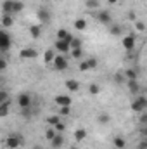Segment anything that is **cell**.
I'll list each match as a JSON object with an SVG mask.
<instances>
[{
    "mask_svg": "<svg viewBox=\"0 0 147 149\" xmlns=\"http://www.w3.org/2000/svg\"><path fill=\"white\" fill-rule=\"evenodd\" d=\"M147 109V97L146 95H137L135 99H133V102H132V111L135 113H144Z\"/></svg>",
    "mask_w": 147,
    "mask_h": 149,
    "instance_id": "6da1fadb",
    "label": "cell"
},
{
    "mask_svg": "<svg viewBox=\"0 0 147 149\" xmlns=\"http://www.w3.org/2000/svg\"><path fill=\"white\" fill-rule=\"evenodd\" d=\"M23 144H24V139H23L21 135H17V134H12V135H9V137L5 139L7 149H19Z\"/></svg>",
    "mask_w": 147,
    "mask_h": 149,
    "instance_id": "7a4b0ae2",
    "label": "cell"
},
{
    "mask_svg": "<svg viewBox=\"0 0 147 149\" xmlns=\"http://www.w3.org/2000/svg\"><path fill=\"white\" fill-rule=\"evenodd\" d=\"M52 66H54V70H55V71H64V70H68L69 61H68V57H66V56H55V59H54Z\"/></svg>",
    "mask_w": 147,
    "mask_h": 149,
    "instance_id": "3957f363",
    "label": "cell"
},
{
    "mask_svg": "<svg viewBox=\"0 0 147 149\" xmlns=\"http://www.w3.org/2000/svg\"><path fill=\"white\" fill-rule=\"evenodd\" d=\"M10 47H12V40H10L9 33H7L5 30H2V31H0V50H2V52H7Z\"/></svg>",
    "mask_w": 147,
    "mask_h": 149,
    "instance_id": "277c9868",
    "label": "cell"
},
{
    "mask_svg": "<svg viewBox=\"0 0 147 149\" xmlns=\"http://www.w3.org/2000/svg\"><path fill=\"white\" fill-rule=\"evenodd\" d=\"M31 101H33V97H31V94H28V92H23V94L17 95V104H19L21 109L31 108Z\"/></svg>",
    "mask_w": 147,
    "mask_h": 149,
    "instance_id": "5b68a950",
    "label": "cell"
},
{
    "mask_svg": "<svg viewBox=\"0 0 147 149\" xmlns=\"http://www.w3.org/2000/svg\"><path fill=\"white\" fill-rule=\"evenodd\" d=\"M54 47H55V50H59L61 54H69L71 52V45H69V42H66V40H55V43H54Z\"/></svg>",
    "mask_w": 147,
    "mask_h": 149,
    "instance_id": "8992f818",
    "label": "cell"
},
{
    "mask_svg": "<svg viewBox=\"0 0 147 149\" xmlns=\"http://www.w3.org/2000/svg\"><path fill=\"white\" fill-rule=\"evenodd\" d=\"M97 21L102 23V24L111 26V24H112V16H111L109 10H99V12H97Z\"/></svg>",
    "mask_w": 147,
    "mask_h": 149,
    "instance_id": "52a82bcc",
    "label": "cell"
},
{
    "mask_svg": "<svg viewBox=\"0 0 147 149\" xmlns=\"http://www.w3.org/2000/svg\"><path fill=\"white\" fill-rule=\"evenodd\" d=\"M19 57H21L23 61L35 59V57H38V52L35 50V49H31V47H26V49H21V52H19Z\"/></svg>",
    "mask_w": 147,
    "mask_h": 149,
    "instance_id": "ba28073f",
    "label": "cell"
},
{
    "mask_svg": "<svg viewBox=\"0 0 147 149\" xmlns=\"http://www.w3.org/2000/svg\"><path fill=\"white\" fill-rule=\"evenodd\" d=\"M54 102H55V104H57L59 108H64V106H71L73 99H71L69 95H55Z\"/></svg>",
    "mask_w": 147,
    "mask_h": 149,
    "instance_id": "9c48e42d",
    "label": "cell"
},
{
    "mask_svg": "<svg viewBox=\"0 0 147 149\" xmlns=\"http://www.w3.org/2000/svg\"><path fill=\"white\" fill-rule=\"evenodd\" d=\"M50 144H52V148L54 149H61L64 146V135L61 134V132H57V135L50 141Z\"/></svg>",
    "mask_w": 147,
    "mask_h": 149,
    "instance_id": "30bf717a",
    "label": "cell"
},
{
    "mask_svg": "<svg viewBox=\"0 0 147 149\" xmlns=\"http://www.w3.org/2000/svg\"><path fill=\"white\" fill-rule=\"evenodd\" d=\"M126 83H128V90H130L133 95H139V92H140V83H139V80H126Z\"/></svg>",
    "mask_w": 147,
    "mask_h": 149,
    "instance_id": "8fae6325",
    "label": "cell"
},
{
    "mask_svg": "<svg viewBox=\"0 0 147 149\" xmlns=\"http://www.w3.org/2000/svg\"><path fill=\"white\" fill-rule=\"evenodd\" d=\"M123 47H125L126 50H133V49H135V37H133V35L123 37Z\"/></svg>",
    "mask_w": 147,
    "mask_h": 149,
    "instance_id": "7c38bea8",
    "label": "cell"
},
{
    "mask_svg": "<svg viewBox=\"0 0 147 149\" xmlns=\"http://www.w3.org/2000/svg\"><path fill=\"white\" fill-rule=\"evenodd\" d=\"M125 76H126V80H139V76H140V70L128 68V70H125Z\"/></svg>",
    "mask_w": 147,
    "mask_h": 149,
    "instance_id": "4fadbf2b",
    "label": "cell"
},
{
    "mask_svg": "<svg viewBox=\"0 0 147 149\" xmlns=\"http://www.w3.org/2000/svg\"><path fill=\"white\" fill-rule=\"evenodd\" d=\"M14 24V14H2V26L10 28Z\"/></svg>",
    "mask_w": 147,
    "mask_h": 149,
    "instance_id": "5bb4252c",
    "label": "cell"
},
{
    "mask_svg": "<svg viewBox=\"0 0 147 149\" xmlns=\"http://www.w3.org/2000/svg\"><path fill=\"white\" fill-rule=\"evenodd\" d=\"M66 88H68L69 92H78V90H80V81H78V80H73V78L66 80Z\"/></svg>",
    "mask_w": 147,
    "mask_h": 149,
    "instance_id": "9a60e30c",
    "label": "cell"
},
{
    "mask_svg": "<svg viewBox=\"0 0 147 149\" xmlns=\"http://www.w3.org/2000/svg\"><path fill=\"white\" fill-rule=\"evenodd\" d=\"M38 19H40L42 23H49V21H50V12H49V9L42 7V9L38 10Z\"/></svg>",
    "mask_w": 147,
    "mask_h": 149,
    "instance_id": "2e32d148",
    "label": "cell"
},
{
    "mask_svg": "<svg viewBox=\"0 0 147 149\" xmlns=\"http://www.w3.org/2000/svg\"><path fill=\"white\" fill-rule=\"evenodd\" d=\"M87 139V130L85 128H76L74 130V141L76 142H83Z\"/></svg>",
    "mask_w": 147,
    "mask_h": 149,
    "instance_id": "e0dca14e",
    "label": "cell"
},
{
    "mask_svg": "<svg viewBox=\"0 0 147 149\" xmlns=\"http://www.w3.org/2000/svg\"><path fill=\"white\" fill-rule=\"evenodd\" d=\"M54 59H55V52L50 49V50H47L45 54H43V63L45 64H52L54 63Z\"/></svg>",
    "mask_w": 147,
    "mask_h": 149,
    "instance_id": "ac0fdd59",
    "label": "cell"
},
{
    "mask_svg": "<svg viewBox=\"0 0 147 149\" xmlns=\"http://www.w3.org/2000/svg\"><path fill=\"white\" fill-rule=\"evenodd\" d=\"M97 123H101V125H107V123H111V114L109 113H101V114L97 116Z\"/></svg>",
    "mask_w": 147,
    "mask_h": 149,
    "instance_id": "d6986e66",
    "label": "cell"
},
{
    "mask_svg": "<svg viewBox=\"0 0 147 149\" xmlns=\"http://www.w3.org/2000/svg\"><path fill=\"white\" fill-rule=\"evenodd\" d=\"M74 30H78V31H85V30H87V21H85L83 17H78V19L74 21Z\"/></svg>",
    "mask_w": 147,
    "mask_h": 149,
    "instance_id": "ffe728a7",
    "label": "cell"
},
{
    "mask_svg": "<svg viewBox=\"0 0 147 149\" xmlns=\"http://www.w3.org/2000/svg\"><path fill=\"white\" fill-rule=\"evenodd\" d=\"M112 144H114V148H116V149H125L126 141H125L123 137H119V135H118V137H114V139H112Z\"/></svg>",
    "mask_w": 147,
    "mask_h": 149,
    "instance_id": "44dd1931",
    "label": "cell"
},
{
    "mask_svg": "<svg viewBox=\"0 0 147 149\" xmlns=\"http://www.w3.org/2000/svg\"><path fill=\"white\" fill-rule=\"evenodd\" d=\"M30 35H31V38H38L40 35H42V26H40V24L30 26Z\"/></svg>",
    "mask_w": 147,
    "mask_h": 149,
    "instance_id": "7402d4cb",
    "label": "cell"
},
{
    "mask_svg": "<svg viewBox=\"0 0 147 149\" xmlns=\"http://www.w3.org/2000/svg\"><path fill=\"white\" fill-rule=\"evenodd\" d=\"M2 12L3 14H12V0H3L2 2Z\"/></svg>",
    "mask_w": 147,
    "mask_h": 149,
    "instance_id": "603a6c76",
    "label": "cell"
},
{
    "mask_svg": "<svg viewBox=\"0 0 147 149\" xmlns=\"http://www.w3.org/2000/svg\"><path fill=\"white\" fill-rule=\"evenodd\" d=\"M24 9V3L21 0H12V14H17Z\"/></svg>",
    "mask_w": 147,
    "mask_h": 149,
    "instance_id": "cb8c5ba5",
    "label": "cell"
},
{
    "mask_svg": "<svg viewBox=\"0 0 147 149\" xmlns=\"http://www.w3.org/2000/svg\"><path fill=\"white\" fill-rule=\"evenodd\" d=\"M47 123H49L50 127H55L57 123H61V114H50V116L47 118Z\"/></svg>",
    "mask_w": 147,
    "mask_h": 149,
    "instance_id": "d4e9b609",
    "label": "cell"
},
{
    "mask_svg": "<svg viewBox=\"0 0 147 149\" xmlns=\"http://www.w3.org/2000/svg\"><path fill=\"white\" fill-rule=\"evenodd\" d=\"M109 33L112 37H118V35H121L123 31H121V26L119 24H111L109 26Z\"/></svg>",
    "mask_w": 147,
    "mask_h": 149,
    "instance_id": "484cf974",
    "label": "cell"
},
{
    "mask_svg": "<svg viewBox=\"0 0 147 149\" xmlns=\"http://www.w3.org/2000/svg\"><path fill=\"white\" fill-rule=\"evenodd\" d=\"M55 135H57V130H55V127H50V128H47V132H45V139H47V141H52Z\"/></svg>",
    "mask_w": 147,
    "mask_h": 149,
    "instance_id": "4316f807",
    "label": "cell"
},
{
    "mask_svg": "<svg viewBox=\"0 0 147 149\" xmlns=\"http://www.w3.org/2000/svg\"><path fill=\"white\" fill-rule=\"evenodd\" d=\"M125 80H126V76H125V71H118V73L114 74V81H116L118 85L125 83Z\"/></svg>",
    "mask_w": 147,
    "mask_h": 149,
    "instance_id": "83f0119b",
    "label": "cell"
},
{
    "mask_svg": "<svg viewBox=\"0 0 147 149\" xmlns=\"http://www.w3.org/2000/svg\"><path fill=\"white\" fill-rule=\"evenodd\" d=\"M69 54H71L73 59H81V57H83V49H73Z\"/></svg>",
    "mask_w": 147,
    "mask_h": 149,
    "instance_id": "f1b7e54d",
    "label": "cell"
},
{
    "mask_svg": "<svg viewBox=\"0 0 147 149\" xmlns=\"http://www.w3.org/2000/svg\"><path fill=\"white\" fill-rule=\"evenodd\" d=\"M7 113H9V102L0 104V118H5V116H7Z\"/></svg>",
    "mask_w": 147,
    "mask_h": 149,
    "instance_id": "f546056e",
    "label": "cell"
},
{
    "mask_svg": "<svg viewBox=\"0 0 147 149\" xmlns=\"http://www.w3.org/2000/svg\"><path fill=\"white\" fill-rule=\"evenodd\" d=\"M88 92H90L92 95H95V94H99V92H101V87H99L97 83H90V87H88Z\"/></svg>",
    "mask_w": 147,
    "mask_h": 149,
    "instance_id": "4dcf8cb0",
    "label": "cell"
},
{
    "mask_svg": "<svg viewBox=\"0 0 147 149\" xmlns=\"http://www.w3.org/2000/svg\"><path fill=\"white\" fill-rule=\"evenodd\" d=\"M135 30H137V31H146V23L140 21V19H137V21H135Z\"/></svg>",
    "mask_w": 147,
    "mask_h": 149,
    "instance_id": "1f68e13d",
    "label": "cell"
},
{
    "mask_svg": "<svg viewBox=\"0 0 147 149\" xmlns=\"http://www.w3.org/2000/svg\"><path fill=\"white\" fill-rule=\"evenodd\" d=\"M85 5H87L88 9H97L101 3H99V0H87V2H85Z\"/></svg>",
    "mask_w": 147,
    "mask_h": 149,
    "instance_id": "d6a6232c",
    "label": "cell"
},
{
    "mask_svg": "<svg viewBox=\"0 0 147 149\" xmlns=\"http://www.w3.org/2000/svg\"><path fill=\"white\" fill-rule=\"evenodd\" d=\"M69 45H71V50H73V49H81V45H83V43H81V40H80V38L74 37L73 42H71Z\"/></svg>",
    "mask_w": 147,
    "mask_h": 149,
    "instance_id": "836d02e7",
    "label": "cell"
},
{
    "mask_svg": "<svg viewBox=\"0 0 147 149\" xmlns=\"http://www.w3.org/2000/svg\"><path fill=\"white\" fill-rule=\"evenodd\" d=\"M78 68H80V71H88L90 70V64H88V61H80Z\"/></svg>",
    "mask_w": 147,
    "mask_h": 149,
    "instance_id": "e575fe53",
    "label": "cell"
},
{
    "mask_svg": "<svg viewBox=\"0 0 147 149\" xmlns=\"http://www.w3.org/2000/svg\"><path fill=\"white\" fill-rule=\"evenodd\" d=\"M59 114H61V116H69V114H71V106L61 108V109H59Z\"/></svg>",
    "mask_w": 147,
    "mask_h": 149,
    "instance_id": "d590c367",
    "label": "cell"
},
{
    "mask_svg": "<svg viewBox=\"0 0 147 149\" xmlns=\"http://www.w3.org/2000/svg\"><path fill=\"white\" fill-rule=\"evenodd\" d=\"M68 35H69V31H66L64 28H61V30L57 31V38H59V40H66V37H68Z\"/></svg>",
    "mask_w": 147,
    "mask_h": 149,
    "instance_id": "8d00e7d4",
    "label": "cell"
},
{
    "mask_svg": "<svg viewBox=\"0 0 147 149\" xmlns=\"http://www.w3.org/2000/svg\"><path fill=\"white\" fill-rule=\"evenodd\" d=\"M87 61H88V64H90V70H95L97 64H99V61H97L95 57H90V59H87Z\"/></svg>",
    "mask_w": 147,
    "mask_h": 149,
    "instance_id": "74e56055",
    "label": "cell"
},
{
    "mask_svg": "<svg viewBox=\"0 0 147 149\" xmlns=\"http://www.w3.org/2000/svg\"><path fill=\"white\" fill-rule=\"evenodd\" d=\"M3 102H9V97H7V92L5 90L0 92V104H3Z\"/></svg>",
    "mask_w": 147,
    "mask_h": 149,
    "instance_id": "f35d334b",
    "label": "cell"
},
{
    "mask_svg": "<svg viewBox=\"0 0 147 149\" xmlns=\"http://www.w3.org/2000/svg\"><path fill=\"white\" fill-rule=\"evenodd\" d=\"M139 121L142 123V125H147V113H140V116H139Z\"/></svg>",
    "mask_w": 147,
    "mask_h": 149,
    "instance_id": "ab89813d",
    "label": "cell"
},
{
    "mask_svg": "<svg viewBox=\"0 0 147 149\" xmlns=\"http://www.w3.org/2000/svg\"><path fill=\"white\" fill-rule=\"evenodd\" d=\"M21 114H23L24 118H30V116H31V108H24V109H21Z\"/></svg>",
    "mask_w": 147,
    "mask_h": 149,
    "instance_id": "60d3db41",
    "label": "cell"
},
{
    "mask_svg": "<svg viewBox=\"0 0 147 149\" xmlns=\"http://www.w3.org/2000/svg\"><path fill=\"white\" fill-rule=\"evenodd\" d=\"M64 128H66V125H64V123H62V121H61V123H57V125H55V130H57V132H61V134H62V130H64Z\"/></svg>",
    "mask_w": 147,
    "mask_h": 149,
    "instance_id": "b9f144b4",
    "label": "cell"
},
{
    "mask_svg": "<svg viewBox=\"0 0 147 149\" xmlns=\"http://www.w3.org/2000/svg\"><path fill=\"white\" fill-rule=\"evenodd\" d=\"M5 68H7V61L0 59V71H5Z\"/></svg>",
    "mask_w": 147,
    "mask_h": 149,
    "instance_id": "7bdbcfd3",
    "label": "cell"
},
{
    "mask_svg": "<svg viewBox=\"0 0 147 149\" xmlns=\"http://www.w3.org/2000/svg\"><path fill=\"white\" fill-rule=\"evenodd\" d=\"M128 19H132V21H137V14H135L133 10H130V12H128Z\"/></svg>",
    "mask_w": 147,
    "mask_h": 149,
    "instance_id": "ee69618b",
    "label": "cell"
},
{
    "mask_svg": "<svg viewBox=\"0 0 147 149\" xmlns=\"http://www.w3.org/2000/svg\"><path fill=\"white\" fill-rule=\"evenodd\" d=\"M139 149H147V137L140 142V144H139Z\"/></svg>",
    "mask_w": 147,
    "mask_h": 149,
    "instance_id": "f6af8a7d",
    "label": "cell"
},
{
    "mask_svg": "<svg viewBox=\"0 0 147 149\" xmlns=\"http://www.w3.org/2000/svg\"><path fill=\"white\" fill-rule=\"evenodd\" d=\"M140 132H142V134H144V135H146V137H147V125H146V127H144V128H142V130H140Z\"/></svg>",
    "mask_w": 147,
    "mask_h": 149,
    "instance_id": "bcb514c9",
    "label": "cell"
},
{
    "mask_svg": "<svg viewBox=\"0 0 147 149\" xmlns=\"http://www.w3.org/2000/svg\"><path fill=\"white\" fill-rule=\"evenodd\" d=\"M33 149H43V146L42 144H37V146H33Z\"/></svg>",
    "mask_w": 147,
    "mask_h": 149,
    "instance_id": "7dc6e473",
    "label": "cell"
},
{
    "mask_svg": "<svg viewBox=\"0 0 147 149\" xmlns=\"http://www.w3.org/2000/svg\"><path fill=\"white\" fill-rule=\"evenodd\" d=\"M116 2H118V0H107V3H111V5H114Z\"/></svg>",
    "mask_w": 147,
    "mask_h": 149,
    "instance_id": "c3c4849f",
    "label": "cell"
},
{
    "mask_svg": "<svg viewBox=\"0 0 147 149\" xmlns=\"http://www.w3.org/2000/svg\"><path fill=\"white\" fill-rule=\"evenodd\" d=\"M69 149H78V148H76V146H71V148H69Z\"/></svg>",
    "mask_w": 147,
    "mask_h": 149,
    "instance_id": "681fc988",
    "label": "cell"
}]
</instances>
